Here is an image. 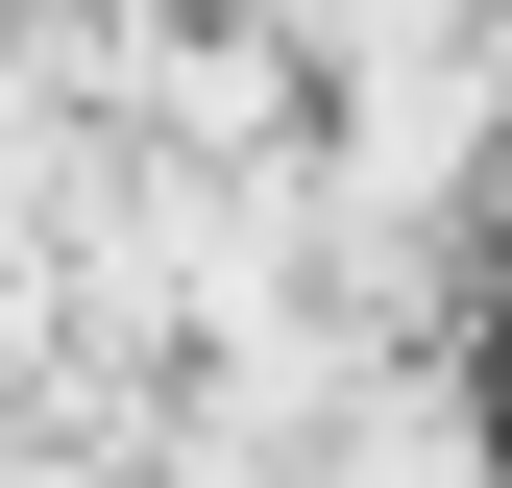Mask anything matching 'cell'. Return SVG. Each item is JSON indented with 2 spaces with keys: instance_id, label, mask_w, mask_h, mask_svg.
Here are the masks:
<instances>
[{
  "instance_id": "obj_1",
  "label": "cell",
  "mask_w": 512,
  "mask_h": 488,
  "mask_svg": "<svg viewBox=\"0 0 512 488\" xmlns=\"http://www.w3.org/2000/svg\"><path fill=\"white\" fill-rule=\"evenodd\" d=\"M293 488H512V464H488V415H464V342H391V366L293 440Z\"/></svg>"
}]
</instances>
